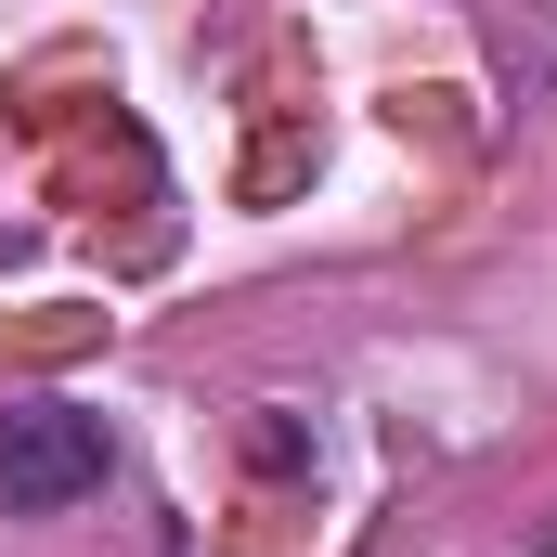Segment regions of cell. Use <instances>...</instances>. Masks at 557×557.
I'll return each mask as SVG.
<instances>
[{"mask_svg":"<svg viewBox=\"0 0 557 557\" xmlns=\"http://www.w3.org/2000/svg\"><path fill=\"white\" fill-rule=\"evenodd\" d=\"M78 493H104V428L78 416V403H13L0 416V506L13 519H52Z\"/></svg>","mask_w":557,"mask_h":557,"instance_id":"1","label":"cell"}]
</instances>
